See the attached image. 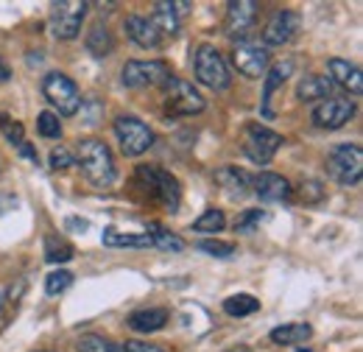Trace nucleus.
<instances>
[{
	"label": "nucleus",
	"instance_id": "nucleus-6",
	"mask_svg": "<svg viewBox=\"0 0 363 352\" xmlns=\"http://www.w3.org/2000/svg\"><path fill=\"white\" fill-rule=\"evenodd\" d=\"M90 3L84 0H59L50 6V31L56 40H76L87 17Z\"/></svg>",
	"mask_w": 363,
	"mask_h": 352
},
{
	"label": "nucleus",
	"instance_id": "nucleus-1",
	"mask_svg": "<svg viewBox=\"0 0 363 352\" xmlns=\"http://www.w3.org/2000/svg\"><path fill=\"white\" fill-rule=\"evenodd\" d=\"M135 187L143 193V199L162 207L165 213H179L182 185L171 171H165L160 165H137Z\"/></svg>",
	"mask_w": 363,
	"mask_h": 352
},
{
	"label": "nucleus",
	"instance_id": "nucleus-26",
	"mask_svg": "<svg viewBox=\"0 0 363 352\" xmlns=\"http://www.w3.org/2000/svg\"><path fill=\"white\" fill-rule=\"evenodd\" d=\"M145 235L151 238V246H157V249H165V252H182L184 249V241L177 238L174 232H168L165 226H160V224H148L145 226Z\"/></svg>",
	"mask_w": 363,
	"mask_h": 352
},
{
	"label": "nucleus",
	"instance_id": "nucleus-20",
	"mask_svg": "<svg viewBox=\"0 0 363 352\" xmlns=\"http://www.w3.org/2000/svg\"><path fill=\"white\" fill-rule=\"evenodd\" d=\"M126 34H129V40L137 43L140 48H160V45H162L157 28H154V23H151L148 17H140V14H129V17H126Z\"/></svg>",
	"mask_w": 363,
	"mask_h": 352
},
{
	"label": "nucleus",
	"instance_id": "nucleus-7",
	"mask_svg": "<svg viewBox=\"0 0 363 352\" xmlns=\"http://www.w3.org/2000/svg\"><path fill=\"white\" fill-rule=\"evenodd\" d=\"M43 95L48 98V104L65 118L76 115L79 106H82V92L76 87V82L67 79L65 73H48L43 79Z\"/></svg>",
	"mask_w": 363,
	"mask_h": 352
},
{
	"label": "nucleus",
	"instance_id": "nucleus-43",
	"mask_svg": "<svg viewBox=\"0 0 363 352\" xmlns=\"http://www.w3.org/2000/svg\"><path fill=\"white\" fill-rule=\"evenodd\" d=\"M229 352H252L249 347H235V350H229Z\"/></svg>",
	"mask_w": 363,
	"mask_h": 352
},
{
	"label": "nucleus",
	"instance_id": "nucleus-19",
	"mask_svg": "<svg viewBox=\"0 0 363 352\" xmlns=\"http://www.w3.org/2000/svg\"><path fill=\"white\" fill-rule=\"evenodd\" d=\"M216 182H218V187L229 193V196H235V199H243L246 193H249V187H252V176L246 174V171H240L238 165H224V168H218L216 171Z\"/></svg>",
	"mask_w": 363,
	"mask_h": 352
},
{
	"label": "nucleus",
	"instance_id": "nucleus-4",
	"mask_svg": "<svg viewBox=\"0 0 363 352\" xmlns=\"http://www.w3.org/2000/svg\"><path fill=\"white\" fill-rule=\"evenodd\" d=\"M162 89H165V115L168 118H190V115L204 112V106H207L201 92L193 87L190 82H184V79L171 76L162 84Z\"/></svg>",
	"mask_w": 363,
	"mask_h": 352
},
{
	"label": "nucleus",
	"instance_id": "nucleus-14",
	"mask_svg": "<svg viewBox=\"0 0 363 352\" xmlns=\"http://www.w3.org/2000/svg\"><path fill=\"white\" fill-rule=\"evenodd\" d=\"M299 26H302V17H299L296 11H291V9L274 11L272 20H269L266 28H263V48H277V45L291 43V40L296 37Z\"/></svg>",
	"mask_w": 363,
	"mask_h": 352
},
{
	"label": "nucleus",
	"instance_id": "nucleus-36",
	"mask_svg": "<svg viewBox=\"0 0 363 352\" xmlns=\"http://www.w3.org/2000/svg\"><path fill=\"white\" fill-rule=\"evenodd\" d=\"M48 163H50L53 171H67L70 165H76V157H73L65 145H56V148L50 151V160H48Z\"/></svg>",
	"mask_w": 363,
	"mask_h": 352
},
{
	"label": "nucleus",
	"instance_id": "nucleus-28",
	"mask_svg": "<svg viewBox=\"0 0 363 352\" xmlns=\"http://www.w3.org/2000/svg\"><path fill=\"white\" fill-rule=\"evenodd\" d=\"M260 310V302L252 297V294H235V297H229L224 299V313L227 316H252V313H257Z\"/></svg>",
	"mask_w": 363,
	"mask_h": 352
},
{
	"label": "nucleus",
	"instance_id": "nucleus-17",
	"mask_svg": "<svg viewBox=\"0 0 363 352\" xmlns=\"http://www.w3.org/2000/svg\"><path fill=\"white\" fill-rule=\"evenodd\" d=\"M327 67H330V76H327V79H330L333 84L344 87L347 92H352V95H361L363 92V76L358 65H352V62H347V59H330Z\"/></svg>",
	"mask_w": 363,
	"mask_h": 352
},
{
	"label": "nucleus",
	"instance_id": "nucleus-41",
	"mask_svg": "<svg viewBox=\"0 0 363 352\" xmlns=\"http://www.w3.org/2000/svg\"><path fill=\"white\" fill-rule=\"evenodd\" d=\"M11 79V70H9V65L0 59V82H9Z\"/></svg>",
	"mask_w": 363,
	"mask_h": 352
},
{
	"label": "nucleus",
	"instance_id": "nucleus-11",
	"mask_svg": "<svg viewBox=\"0 0 363 352\" xmlns=\"http://www.w3.org/2000/svg\"><path fill=\"white\" fill-rule=\"evenodd\" d=\"M257 23V3L255 0H232L227 6V17H224V31L229 40L246 43V37L255 31Z\"/></svg>",
	"mask_w": 363,
	"mask_h": 352
},
{
	"label": "nucleus",
	"instance_id": "nucleus-18",
	"mask_svg": "<svg viewBox=\"0 0 363 352\" xmlns=\"http://www.w3.org/2000/svg\"><path fill=\"white\" fill-rule=\"evenodd\" d=\"M291 70H294V65H291V62H282V65H274L272 70L263 76L266 82H263V104H260V112H263V118H266V121H272L274 118V109H272L274 92L288 82Z\"/></svg>",
	"mask_w": 363,
	"mask_h": 352
},
{
	"label": "nucleus",
	"instance_id": "nucleus-13",
	"mask_svg": "<svg viewBox=\"0 0 363 352\" xmlns=\"http://www.w3.org/2000/svg\"><path fill=\"white\" fill-rule=\"evenodd\" d=\"M232 62H235L238 73H243L246 79H260V76H266L272 56H269V48H263V45L238 43L232 50Z\"/></svg>",
	"mask_w": 363,
	"mask_h": 352
},
{
	"label": "nucleus",
	"instance_id": "nucleus-37",
	"mask_svg": "<svg viewBox=\"0 0 363 352\" xmlns=\"http://www.w3.org/2000/svg\"><path fill=\"white\" fill-rule=\"evenodd\" d=\"M82 115H84V123L87 126H95L98 118L104 115V104L98 98H82Z\"/></svg>",
	"mask_w": 363,
	"mask_h": 352
},
{
	"label": "nucleus",
	"instance_id": "nucleus-39",
	"mask_svg": "<svg viewBox=\"0 0 363 352\" xmlns=\"http://www.w3.org/2000/svg\"><path fill=\"white\" fill-rule=\"evenodd\" d=\"M121 352H165L160 350V347H154V344H145V341H126Z\"/></svg>",
	"mask_w": 363,
	"mask_h": 352
},
{
	"label": "nucleus",
	"instance_id": "nucleus-35",
	"mask_svg": "<svg viewBox=\"0 0 363 352\" xmlns=\"http://www.w3.org/2000/svg\"><path fill=\"white\" fill-rule=\"evenodd\" d=\"M79 352H121V347L104 336H84L79 341Z\"/></svg>",
	"mask_w": 363,
	"mask_h": 352
},
{
	"label": "nucleus",
	"instance_id": "nucleus-29",
	"mask_svg": "<svg viewBox=\"0 0 363 352\" xmlns=\"http://www.w3.org/2000/svg\"><path fill=\"white\" fill-rule=\"evenodd\" d=\"M227 226V219L218 207H207L199 219L193 221V232H221Z\"/></svg>",
	"mask_w": 363,
	"mask_h": 352
},
{
	"label": "nucleus",
	"instance_id": "nucleus-16",
	"mask_svg": "<svg viewBox=\"0 0 363 352\" xmlns=\"http://www.w3.org/2000/svg\"><path fill=\"white\" fill-rule=\"evenodd\" d=\"M252 187H255V193L263 199V202H291V196H294V187H291V182L285 179V176L279 174H272V171H263V174H257L252 179Z\"/></svg>",
	"mask_w": 363,
	"mask_h": 352
},
{
	"label": "nucleus",
	"instance_id": "nucleus-2",
	"mask_svg": "<svg viewBox=\"0 0 363 352\" xmlns=\"http://www.w3.org/2000/svg\"><path fill=\"white\" fill-rule=\"evenodd\" d=\"M79 165L95 187H112L118 179L115 157L104 140H95V137L79 140Z\"/></svg>",
	"mask_w": 363,
	"mask_h": 352
},
{
	"label": "nucleus",
	"instance_id": "nucleus-8",
	"mask_svg": "<svg viewBox=\"0 0 363 352\" xmlns=\"http://www.w3.org/2000/svg\"><path fill=\"white\" fill-rule=\"evenodd\" d=\"M282 143H285L282 134L272 132L269 126L249 123V126L243 129V154H246L252 163H257V165H269Z\"/></svg>",
	"mask_w": 363,
	"mask_h": 352
},
{
	"label": "nucleus",
	"instance_id": "nucleus-12",
	"mask_svg": "<svg viewBox=\"0 0 363 352\" xmlns=\"http://www.w3.org/2000/svg\"><path fill=\"white\" fill-rule=\"evenodd\" d=\"M352 118H355V101H350V98H327L313 109V123L327 132L344 129Z\"/></svg>",
	"mask_w": 363,
	"mask_h": 352
},
{
	"label": "nucleus",
	"instance_id": "nucleus-24",
	"mask_svg": "<svg viewBox=\"0 0 363 352\" xmlns=\"http://www.w3.org/2000/svg\"><path fill=\"white\" fill-rule=\"evenodd\" d=\"M101 241H104V246H112V249H126V246H132V249H148L151 246V238L145 232L143 235H129V232H118V229H104Z\"/></svg>",
	"mask_w": 363,
	"mask_h": 352
},
{
	"label": "nucleus",
	"instance_id": "nucleus-38",
	"mask_svg": "<svg viewBox=\"0 0 363 352\" xmlns=\"http://www.w3.org/2000/svg\"><path fill=\"white\" fill-rule=\"evenodd\" d=\"M266 219L263 210H246L240 219L235 221V232H255V226Z\"/></svg>",
	"mask_w": 363,
	"mask_h": 352
},
{
	"label": "nucleus",
	"instance_id": "nucleus-34",
	"mask_svg": "<svg viewBox=\"0 0 363 352\" xmlns=\"http://www.w3.org/2000/svg\"><path fill=\"white\" fill-rule=\"evenodd\" d=\"M324 185L318 182V179H302V185H299V199L305 202V204H316L324 199Z\"/></svg>",
	"mask_w": 363,
	"mask_h": 352
},
{
	"label": "nucleus",
	"instance_id": "nucleus-25",
	"mask_svg": "<svg viewBox=\"0 0 363 352\" xmlns=\"http://www.w3.org/2000/svg\"><path fill=\"white\" fill-rule=\"evenodd\" d=\"M87 50H90L95 59H104V56H109L112 50H115V37H112V31L109 28H104V26H92V31L87 34Z\"/></svg>",
	"mask_w": 363,
	"mask_h": 352
},
{
	"label": "nucleus",
	"instance_id": "nucleus-21",
	"mask_svg": "<svg viewBox=\"0 0 363 352\" xmlns=\"http://www.w3.org/2000/svg\"><path fill=\"white\" fill-rule=\"evenodd\" d=\"M171 321V313L165 308H143L129 316V327L135 333H157Z\"/></svg>",
	"mask_w": 363,
	"mask_h": 352
},
{
	"label": "nucleus",
	"instance_id": "nucleus-9",
	"mask_svg": "<svg viewBox=\"0 0 363 352\" xmlns=\"http://www.w3.org/2000/svg\"><path fill=\"white\" fill-rule=\"evenodd\" d=\"M171 65L162 62V59H151V62H126L123 65V84L132 89H143V87H162L168 79H171Z\"/></svg>",
	"mask_w": 363,
	"mask_h": 352
},
{
	"label": "nucleus",
	"instance_id": "nucleus-27",
	"mask_svg": "<svg viewBox=\"0 0 363 352\" xmlns=\"http://www.w3.org/2000/svg\"><path fill=\"white\" fill-rule=\"evenodd\" d=\"M73 255H76V249L62 238V235H48L45 238V260L48 263H67V260H73Z\"/></svg>",
	"mask_w": 363,
	"mask_h": 352
},
{
	"label": "nucleus",
	"instance_id": "nucleus-30",
	"mask_svg": "<svg viewBox=\"0 0 363 352\" xmlns=\"http://www.w3.org/2000/svg\"><path fill=\"white\" fill-rule=\"evenodd\" d=\"M196 249L199 252H207L210 258H232L235 252H238V246L235 243H229V241H199L196 243Z\"/></svg>",
	"mask_w": 363,
	"mask_h": 352
},
{
	"label": "nucleus",
	"instance_id": "nucleus-5",
	"mask_svg": "<svg viewBox=\"0 0 363 352\" xmlns=\"http://www.w3.org/2000/svg\"><path fill=\"white\" fill-rule=\"evenodd\" d=\"M193 70H196V79L210 89H227L232 84V76H229L227 65H224V56L218 53L216 45H199L196 48Z\"/></svg>",
	"mask_w": 363,
	"mask_h": 352
},
{
	"label": "nucleus",
	"instance_id": "nucleus-23",
	"mask_svg": "<svg viewBox=\"0 0 363 352\" xmlns=\"http://www.w3.org/2000/svg\"><path fill=\"white\" fill-rule=\"evenodd\" d=\"M311 336H313V327L308 321H291V324H282V327H274L272 330L274 344H302Z\"/></svg>",
	"mask_w": 363,
	"mask_h": 352
},
{
	"label": "nucleus",
	"instance_id": "nucleus-33",
	"mask_svg": "<svg viewBox=\"0 0 363 352\" xmlns=\"http://www.w3.org/2000/svg\"><path fill=\"white\" fill-rule=\"evenodd\" d=\"M37 132L43 134V137H48V140H59L62 137V123H59V118L53 112H40Z\"/></svg>",
	"mask_w": 363,
	"mask_h": 352
},
{
	"label": "nucleus",
	"instance_id": "nucleus-45",
	"mask_svg": "<svg viewBox=\"0 0 363 352\" xmlns=\"http://www.w3.org/2000/svg\"><path fill=\"white\" fill-rule=\"evenodd\" d=\"M0 302H3V294H0Z\"/></svg>",
	"mask_w": 363,
	"mask_h": 352
},
{
	"label": "nucleus",
	"instance_id": "nucleus-32",
	"mask_svg": "<svg viewBox=\"0 0 363 352\" xmlns=\"http://www.w3.org/2000/svg\"><path fill=\"white\" fill-rule=\"evenodd\" d=\"M0 132H3V137H6L11 145L26 143V129H23V123H17V121L9 118V115H0Z\"/></svg>",
	"mask_w": 363,
	"mask_h": 352
},
{
	"label": "nucleus",
	"instance_id": "nucleus-10",
	"mask_svg": "<svg viewBox=\"0 0 363 352\" xmlns=\"http://www.w3.org/2000/svg\"><path fill=\"white\" fill-rule=\"evenodd\" d=\"M115 134H118L121 151L126 157H140L154 145V132L135 115H121L115 121Z\"/></svg>",
	"mask_w": 363,
	"mask_h": 352
},
{
	"label": "nucleus",
	"instance_id": "nucleus-40",
	"mask_svg": "<svg viewBox=\"0 0 363 352\" xmlns=\"http://www.w3.org/2000/svg\"><path fill=\"white\" fill-rule=\"evenodd\" d=\"M17 148H20V154H23V157H28V160H31V163H34V165H37V163H40V157H37V151H34V148H31V145H28V143H20V145H17Z\"/></svg>",
	"mask_w": 363,
	"mask_h": 352
},
{
	"label": "nucleus",
	"instance_id": "nucleus-31",
	"mask_svg": "<svg viewBox=\"0 0 363 352\" xmlns=\"http://www.w3.org/2000/svg\"><path fill=\"white\" fill-rule=\"evenodd\" d=\"M70 282H73V274H70V271H65V268H59V271H50V274L45 277L48 297H56V294L67 291V288H70Z\"/></svg>",
	"mask_w": 363,
	"mask_h": 352
},
{
	"label": "nucleus",
	"instance_id": "nucleus-44",
	"mask_svg": "<svg viewBox=\"0 0 363 352\" xmlns=\"http://www.w3.org/2000/svg\"><path fill=\"white\" fill-rule=\"evenodd\" d=\"M34 352H48V350H34Z\"/></svg>",
	"mask_w": 363,
	"mask_h": 352
},
{
	"label": "nucleus",
	"instance_id": "nucleus-3",
	"mask_svg": "<svg viewBox=\"0 0 363 352\" xmlns=\"http://www.w3.org/2000/svg\"><path fill=\"white\" fill-rule=\"evenodd\" d=\"M327 174L333 176L338 185L344 187H355L361 185L363 176V148L355 143H344V145H335L330 154H327Z\"/></svg>",
	"mask_w": 363,
	"mask_h": 352
},
{
	"label": "nucleus",
	"instance_id": "nucleus-42",
	"mask_svg": "<svg viewBox=\"0 0 363 352\" xmlns=\"http://www.w3.org/2000/svg\"><path fill=\"white\" fill-rule=\"evenodd\" d=\"M67 226H76V229H82V232H84V229H87V226H90V224H87V221L70 219V221H67Z\"/></svg>",
	"mask_w": 363,
	"mask_h": 352
},
{
	"label": "nucleus",
	"instance_id": "nucleus-22",
	"mask_svg": "<svg viewBox=\"0 0 363 352\" xmlns=\"http://www.w3.org/2000/svg\"><path fill=\"white\" fill-rule=\"evenodd\" d=\"M333 82L327 79V76H316V73H311V76H305L302 82H299V87H296V98L302 101V104H311V101H327V98H333Z\"/></svg>",
	"mask_w": 363,
	"mask_h": 352
},
{
	"label": "nucleus",
	"instance_id": "nucleus-15",
	"mask_svg": "<svg viewBox=\"0 0 363 352\" xmlns=\"http://www.w3.org/2000/svg\"><path fill=\"white\" fill-rule=\"evenodd\" d=\"M190 9V3H168V0H160L154 3V28L160 34V40H174L179 34V20L182 14Z\"/></svg>",
	"mask_w": 363,
	"mask_h": 352
}]
</instances>
